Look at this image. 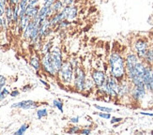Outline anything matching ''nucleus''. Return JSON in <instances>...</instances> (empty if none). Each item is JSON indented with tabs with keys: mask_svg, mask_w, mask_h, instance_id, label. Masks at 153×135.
Instances as JSON below:
<instances>
[{
	"mask_svg": "<svg viewBox=\"0 0 153 135\" xmlns=\"http://www.w3.org/2000/svg\"><path fill=\"white\" fill-rule=\"evenodd\" d=\"M108 75L120 81L126 78V64L125 56L121 53L113 51L108 56Z\"/></svg>",
	"mask_w": 153,
	"mask_h": 135,
	"instance_id": "nucleus-1",
	"label": "nucleus"
},
{
	"mask_svg": "<svg viewBox=\"0 0 153 135\" xmlns=\"http://www.w3.org/2000/svg\"><path fill=\"white\" fill-rule=\"evenodd\" d=\"M146 66H147V64H146L143 60H139L134 68L126 70V78L130 81L132 85L144 84L143 78H144Z\"/></svg>",
	"mask_w": 153,
	"mask_h": 135,
	"instance_id": "nucleus-2",
	"label": "nucleus"
},
{
	"mask_svg": "<svg viewBox=\"0 0 153 135\" xmlns=\"http://www.w3.org/2000/svg\"><path fill=\"white\" fill-rule=\"evenodd\" d=\"M56 77L65 86H72L74 80V67L71 64L69 60H65Z\"/></svg>",
	"mask_w": 153,
	"mask_h": 135,
	"instance_id": "nucleus-3",
	"label": "nucleus"
},
{
	"mask_svg": "<svg viewBox=\"0 0 153 135\" xmlns=\"http://www.w3.org/2000/svg\"><path fill=\"white\" fill-rule=\"evenodd\" d=\"M88 78V74L83 67L80 65L74 68V88L80 93H84L85 91V84Z\"/></svg>",
	"mask_w": 153,
	"mask_h": 135,
	"instance_id": "nucleus-4",
	"label": "nucleus"
},
{
	"mask_svg": "<svg viewBox=\"0 0 153 135\" xmlns=\"http://www.w3.org/2000/svg\"><path fill=\"white\" fill-rule=\"evenodd\" d=\"M150 45L151 44L147 38L139 37L136 38L132 42V51L136 53L139 58L143 60L146 56V53L148 52Z\"/></svg>",
	"mask_w": 153,
	"mask_h": 135,
	"instance_id": "nucleus-5",
	"label": "nucleus"
},
{
	"mask_svg": "<svg viewBox=\"0 0 153 135\" xmlns=\"http://www.w3.org/2000/svg\"><path fill=\"white\" fill-rule=\"evenodd\" d=\"M148 90L146 88L144 84L142 85H132L131 90L130 94L131 100L134 101L135 103H141L143 100L146 99L148 95Z\"/></svg>",
	"mask_w": 153,
	"mask_h": 135,
	"instance_id": "nucleus-6",
	"label": "nucleus"
},
{
	"mask_svg": "<svg viewBox=\"0 0 153 135\" xmlns=\"http://www.w3.org/2000/svg\"><path fill=\"white\" fill-rule=\"evenodd\" d=\"M50 58H51L52 64L54 66L55 70L58 73L63 63L65 62L64 57H63V53L58 46H53V48L50 52Z\"/></svg>",
	"mask_w": 153,
	"mask_h": 135,
	"instance_id": "nucleus-7",
	"label": "nucleus"
},
{
	"mask_svg": "<svg viewBox=\"0 0 153 135\" xmlns=\"http://www.w3.org/2000/svg\"><path fill=\"white\" fill-rule=\"evenodd\" d=\"M106 86H107V97L110 100L117 99L118 89H119V81L113 76L108 75L106 80Z\"/></svg>",
	"mask_w": 153,
	"mask_h": 135,
	"instance_id": "nucleus-8",
	"label": "nucleus"
},
{
	"mask_svg": "<svg viewBox=\"0 0 153 135\" xmlns=\"http://www.w3.org/2000/svg\"><path fill=\"white\" fill-rule=\"evenodd\" d=\"M61 15L64 20H68L70 22L74 23L76 21L79 15V8L77 5H71V6H65L64 9L60 11Z\"/></svg>",
	"mask_w": 153,
	"mask_h": 135,
	"instance_id": "nucleus-9",
	"label": "nucleus"
},
{
	"mask_svg": "<svg viewBox=\"0 0 153 135\" xmlns=\"http://www.w3.org/2000/svg\"><path fill=\"white\" fill-rule=\"evenodd\" d=\"M42 70L44 71V73H46L47 75L51 77L57 76V71L55 70V68L51 61L50 53H47L45 55L42 56Z\"/></svg>",
	"mask_w": 153,
	"mask_h": 135,
	"instance_id": "nucleus-10",
	"label": "nucleus"
},
{
	"mask_svg": "<svg viewBox=\"0 0 153 135\" xmlns=\"http://www.w3.org/2000/svg\"><path fill=\"white\" fill-rule=\"evenodd\" d=\"M132 85L127 78H124L119 81V89H118V98L117 99L122 100L124 99L130 98ZM131 99V98H130Z\"/></svg>",
	"mask_w": 153,
	"mask_h": 135,
	"instance_id": "nucleus-11",
	"label": "nucleus"
},
{
	"mask_svg": "<svg viewBox=\"0 0 153 135\" xmlns=\"http://www.w3.org/2000/svg\"><path fill=\"white\" fill-rule=\"evenodd\" d=\"M89 76L93 80V82H94L96 86H100L105 84L108 77V75L105 73V71L101 70H93Z\"/></svg>",
	"mask_w": 153,
	"mask_h": 135,
	"instance_id": "nucleus-12",
	"label": "nucleus"
},
{
	"mask_svg": "<svg viewBox=\"0 0 153 135\" xmlns=\"http://www.w3.org/2000/svg\"><path fill=\"white\" fill-rule=\"evenodd\" d=\"M39 106V103L35 100L31 99H26V100H21L15 102L11 105V108L14 109H22V110H31V109H36Z\"/></svg>",
	"mask_w": 153,
	"mask_h": 135,
	"instance_id": "nucleus-13",
	"label": "nucleus"
},
{
	"mask_svg": "<svg viewBox=\"0 0 153 135\" xmlns=\"http://www.w3.org/2000/svg\"><path fill=\"white\" fill-rule=\"evenodd\" d=\"M54 32V28L50 23V19H46L39 24V37L42 39L48 38Z\"/></svg>",
	"mask_w": 153,
	"mask_h": 135,
	"instance_id": "nucleus-14",
	"label": "nucleus"
},
{
	"mask_svg": "<svg viewBox=\"0 0 153 135\" xmlns=\"http://www.w3.org/2000/svg\"><path fill=\"white\" fill-rule=\"evenodd\" d=\"M139 60H141L137 56L136 53L134 51H131L125 55V64H126V70H131L134 68L135 65L138 63Z\"/></svg>",
	"mask_w": 153,
	"mask_h": 135,
	"instance_id": "nucleus-15",
	"label": "nucleus"
},
{
	"mask_svg": "<svg viewBox=\"0 0 153 135\" xmlns=\"http://www.w3.org/2000/svg\"><path fill=\"white\" fill-rule=\"evenodd\" d=\"M53 14H54V12H53V10H52V7H46V6H41L39 7V13L38 15L35 19H37L38 21L39 22H42L46 19H49Z\"/></svg>",
	"mask_w": 153,
	"mask_h": 135,
	"instance_id": "nucleus-16",
	"label": "nucleus"
},
{
	"mask_svg": "<svg viewBox=\"0 0 153 135\" xmlns=\"http://www.w3.org/2000/svg\"><path fill=\"white\" fill-rule=\"evenodd\" d=\"M29 64L35 71H39L42 70V57L38 55H33L29 58Z\"/></svg>",
	"mask_w": 153,
	"mask_h": 135,
	"instance_id": "nucleus-17",
	"label": "nucleus"
},
{
	"mask_svg": "<svg viewBox=\"0 0 153 135\" xmlns=\"http://www.w3.org/2000/svg\"><path fill=\"white\" fill-rule=\"evenodd\" d=\"M39 7H41V6H31V5H28L27 8H26V10H25V15L28 16L31 20H34L37 17L38 13H39Z\"/></svg>",
	"mask_w": 153,
	"mask_h": 135,
	"instance_id": "nucleus-18",
	"label": "nucleus"
},
{
	"mask_svg": "<svg viewBox=\"0 0 153 135\" xmlns=\"http://www.w3.org/2000/svg\"><path fill=\"white\" fill-rule=\"evenodd\" d=\"M34 26H35V22L33 21V20H31L29 24L27 25V27H26L23 33H22V39L24 40H25V42H29V39H30V35H31V32L33 30V28H34Z\"/></svg>",
	"mask_w": 153,
	"mask_h": 135,
	"instance_id": "nucleus-19",
	"label": "nucleus"
},
{
	"mask_svg": "<svg viewBox=\"0 0 153 135\" xmlns=\"http://www.w3.org/2000/svg\"><path fill=\"white\" fill-rule=\"evenodd\" d=\"M96 89V85L93 82V80L91 79V77H88L85 80V91L84 93H89L92 92Z\"/></svg>",
	"mask_w": 153,
	"mask_h": 135,
	"instance_id": "nucleus-20",
	"label": "nucleus"
},
{
	"mask_svg": "<svg viewBox=\"0 0 153 135\" xmlns=\"http://www.w3.org/2000/svg\"><path fill=\"white\" fill-rule=\"evenodd\" d=\"M7 19V21H8L9 24L10 25H12L13 24V22H12V18H13V7L9 5L7 6L6 8V10H5V15H4Z\"/></svg>",
	"mask_w": 153,
	"mask_h": 135,
	"instance_id": "nucleus-21",
	"label": "nucleus"
},
{
	"mask_svg": "<svg viewBox=\"0 0 153 135\" xmlns=\"http://www.w3.org/2000/svg\"><path fill=\"white\" fill-rule=\"evenodd\" d=\"M143 61L147 64V65H153V47L150 45V47L149 48L148 52L146 53V56L143 59Z\"/></svg>",
	"mask_w": 153,
	"mask_h": 135,
	"instance_id": "nucleus-22",
	"label": "nucleus"
},
{
	"mask_svg": "<svg viewBox=\"0 0 153 135\" xmlns=\"http://www.w3.org/2000/svg\"><path fill=\"white\" fill-rule=\"evenodd\" d=\"M30 21H31V19H30L28 16H26V15H24V16H22V17H20L18 24H19L20 27L22 28L23 31H24L26 27H27V25L29 24Z\"/></svg>",
	"mask_w": 153,
	"mask_h": 135,
	"instance_id": "nucleus-23",
	"label": "nucleus"
},
{
	"mask_svg": "<svg viewBox=\"0 0 153 135\" xmlns=\"http://www.w3.org/2000/svg\"><path fill=\"white\" fill-rule=\"evenodd\" d=\"M64 3L62 0H56L55 3L52 5V10H53V12L54 13H56V12H59L61 11L63 9H64Z\"/></svg>",
	"mask_w": 153,
	"mask_h": 135,
	"instance_id": "nucleus-24",
	"label": "nucleus"
},
{
	"mask_svg": "<svg viewBox=\"0 0 153 135\" xmlns=\"http://www.w3.org/2000/svg\"><path fill=\"white\" fill-rule=\"evenodd\" d=\"M52 48H53V42H44L43 44H42V50H41V52H42V55H45V53H50L51 52V50H52Z\"/></svg>",
	"mask_w": 153,
	"mask_h": 135,
	"instance_id": "nucleus-25",
	"label": "nucleus"
},
{
	"mask_svg": "<svg viewBox=\"0 0 153 135\" xmlns=\"http://www.w3.org/2000/svg\"><path fill=\"white\" fill-rule=\"evenodd\" d=\"M71 24H72V22H70V21H68V20H64V21H62L58 24V25L56 28H57L59 30H66V29L70 28L71 26Z\"/></svg>",
	"mask_w": 153,
	"mask_h": 135,
	"instance_id": "nucleus-26",
	"label": "nucleus"
},
{
	"mask_svg": "<svg viewBox=\"0 0 153 135\" xmlns=\"http://www.w3.org/2000/svg\"><path fill=\"white\" fill-rule=\"evenodd\" d=\"M36 116L38 119H42L48 116V109L47 108H39L36 112Z\"/></svg>",
	"mask_w": 153,
	"mask_h": 135,
	"instance_id": "nucleus-27",
	"label": "nucleus"
},
{
	"mask_svg": "<svg viewBox=\"0 0 153 135\" xmlns=\"http://www.w3.org/2000/svg\"><path fill=\"white\" fill-rule=\"evenodd\" d=\"M29 129V124L27 123H25L23 125H21V127L19 128V129L14 132V135H23L25 133V131Z\"/></svg>",
	"mask_w": 153,
	"mask_h": 135,
	"instance_id": "nucleus-28",
	"label": "nucleus"
},
{
	"mask_svg": "<svg viewBox=\"0 0 153 135\" xmlns=\"http://www.w3.org/2000/svg\"><path fill=\"white\" fill-rule=\"evenodd\" d=\"M53 106H54L55 108H56V109L60 113L64 112V109H63L64 104H63V102L60 99H54V100H53Z\"/></svg>",
	"mask_w": 153,
	"mask_h": 135,
	"instance_id": "nucleus-29",
	"label": "nucleus"
},
{
	"mask_svg": "<svg viewBox=\"0 0 153 135\" xmlns=\"http://www.w3.org/2000/svg\"><path fill=\"white\" fill-rule=\"evenodd\" d=\"M10 94V90L7 88V87H3V88L0 90V101H3L7 97H8L9 95Z\"/></svg>",
	"mask_w": 153,
	"mask_h": 135,
	"instance_id": "nucleus-30",
	"label": "nucleus"
},
{
	"mask_svg": "<svg viewBox=\"0 0 153 135\" xmlns=\"http://www.w3.org/2000/svg\"><path fill=\"white\" fill-rule=\"evenodd\" d=\"M94 107H95V109H97L98 111H100V112H105V113H112L113 110L112 108H110V107H106V106H102V105H98V104H95L94 105Z\"/></svg>",
	"mask_w": 153,
	"mask_h": 135,
	"instance_id": "nucleus-31",
	"label": "nucleus"
},
{
	"mask_svg": "<svg viewBox=\"0 0 153 135\" xmlns=\"http://www.w3.org/2000/svg\"><path fill=\"white\" fill-rule=\"evenodd\" d=\"M80 127L77 125H72L71 127H70L69 129L67 130V133L69 134H77L80 132Z\"/></svg>",
	"mask_w": 153,
	"mask_h": 135,
	"instance_id": "nucleus-32",
	"label": "nucleus"
},
{
	"mask_svg": "<svg viewBox=\"0 0 153 135\" xmlns=\"http://www.w3.org/2000/svg\"><path fill=\"white\" fill-rule=\"evenodd\" d=\"M10 26V25L9 24L8 21H7L6 17L3 16L2 19H1V21H0V27H1L4 31H6V30H8V29H9Z\"/></svg>",
	"mask_w": 153,
	"mask_h": 135,
	"instance_id": "nucleus-33",
	"label": "nucleus"
},
{
	"mask_svg": "<svg viewBox=\"0 0 153 135\" xmlns=\"http://www.w3.org/2000/svg\"><path fill=\"white\" fill-rule=\"evenodd\" d=\"M97 116L102 119H105V120H109L112 117L110 113H105V112H97Z\"/></svg>",
	"mask_w": 153,
	"mask_h": 135,
	"instance_id": "nucleus-34",
	"label": "nucleus"
},
{
	"mask_svg": "<svg viewBox=\"0 0 153 135\" xmlns=\"http://www.w3.org/2000/svg\"><path fill=\"white\" fill-rule=\"evenodd\" d=\"M7 6H8V3L4 1V0H0V13H1L2 15H5V10H6Z\"/></svg>",
	"mask_w": 153,
	"mask_h": 135,
	"instance_id": "nucleus-35",
	"label": "nucleus"
},
{
	"mask_svg": "<svg viewBox=\"0 0 153 135\" xmlns=\"http://www.w3.org/2000/svg\"><path fill=\"white\" fill-rule=\"evenodd\" d=\"M123 120L122 117H117V116H112L110 118V123L113 125H116V124H119Z\"/></svg>",
	"mask_w": 153,
	"mask_h": 135,
	"instance_id": "nucleus-36",
	"label": "nucleus"
},
{
	"mask_svg": "<svg viewBox=\"0 0 153 135\" xmlns=\"http://www.w3.org/2000/svg\"><path fill=\"white\" fill-rule=\"evenodd\" d=\"M91 129L88 127H85V128H82L81 130H80V132L79 133H81V134H85V135H89L91 133Z\"/></svg>",
	"mask_w": 153,
	"mask_h": 135,
	"instance_id": "nucleus-37",
	"label": "nucleus"
},
{
	"mask_svg": "<svg viewBox=\"0 0 153 135\" xmlns=\"http://www.w3.org/2000/svg\"><path fill=\"white\" fill-rule=\"evenodd\" d=\"M42 5L46 6V7H52V5L55 3L56 0H41Z\"/></svg>",
	"mask_w": 153,
	"mask_h": 135,
	"instance_id": "nucleus-38",
	"label": "nucleus"
},
{
	"mask_svg": "<svg viewBox=\"0 0 153 135\" xmlns=\"http://www.w3.org/2000/svg\"><path fill=\"white\" fill-rule=\"evenodd\" d=\"M70 122L72 125H78L79 122H80V116H72V117H71L70 118Z\"/></svg>",
	"mask_w": 153,
	"mask_h": 135,
	"instance_id": "nucleus-39",
	"label": "nucleus"
},
{
	"mask_svg": "<svg viewBox=\"0 0 153 135\" xmlns=\"http://www.w3.org/2000/svg\"><path fill=\"white\" fill-rule=\"evenodd\" d=\"M63 3L65 6H71V5H74L76 0H62Z\"/></svg>",
	"mask_w": 153,
	"mask_h": 135,
	"instance_id": "nucleus-40",
	"label": "nucleus"
},
{
	"mask_svg": "<svg viewBox=\"0 0 153 135\" xmlns=\"http://www.w3.org/2000/svg\"><path fill=\"white\" fill-rule=\"evenodd\" d=\"M41 4V0H29L28 1V5L31 6H39Z\"/></svg>",
	"mask_w": 153,
	"mask_h": 135,
	"instance_id": "nucleus-41",
	"label": "nucleus"
},
{
	"mask_svg": "<svg viewBox=\"0 0 153 135\" xmlns=\"http://www.w3.org/2000/svg\"><path fill=\"white\" fill-rule=\"evenodd\" d=\"M0 85L2 86H5L7 85V78L3 75H0Z\"/></svg>",
	"mask_w": 153,
	"mask_h": 135,
	"instance_id": "nucleus-42",
	"label": "nucleus"
},
{
	"mask_svg": "<svg viewBox=\"0 0 153 135\" xmlns=\"http://www.w3.org/2000/svg\"><path fill=\"white\" fill-rule=\"evenodd\" d=\"M10 97H12V98H16V97H18V96L20 95V91L17 90V89L12 90V91L10 92Z\"/></svg>",
	"mask_w": 153,
	"mask_h": 135,
	"instance_id": "nucleus-43",
	"label": "nucleus"
},
{
	"mask_svg": "<svg viewBox=\"0 0 153 135\" xmlns=\"http://www.w3.org/2000/svg\"><path fill=\"white\" fill-rule=\"evenodd\" d=\"M19 3H20V0H8V4L12 6V7L18 5Z\"/></svg>",
	"mask_w": 153,
	"mask_h": 135,
	"instance_id": "nucleus-44",
	"label": "nucleus"
},
{
	"mask_svg": "<svg viewBox=\"0 0 153 135\" xmlns=\"http://www.w3.org/2000/svg\"><path fill=\"white\" fill-rule=\"evenodd\" d=\"M142 116H153V113H144V112H142V113H140Z\"/></svg>",
	"mask_w": 153,
	"mask_h": 135,
	"instance_id": "nucleus-45",
	"label": "nucleus"
},
{
	"mask_svg": "<svg viewBox=\"0 0 153 135\" xmlns=\"http://www.w3.org/2000/svg\"><path fill=\"white\" fill-rule=\"evenodd\" d=\"M23 89H24L23 91H28V89H30V86H25Z\"/></svg>",
	"mask_w": 153,
	"mask_h": 135,
	"instance_id": "nucleus-46",
	"label": "nucleus"
},
{
	"mask_svg": "<svg viewBox=\"0 0 153 135\" xmlns=\"http://www.w3.org/2000/svg\"><path fill=\"white\" fill-rule=\"evenodd\" d=\"M3 87H4V86H2V85H0V90H1V89H2V88H3Z\"/></svg>",
	"mask_w": 153,
	"mask_h": 135,
	"instance_id": "nucleus-47",
	"label": "nucleus"
},
{
	"mask_svg": "<svg viewBox=\"0 0 153 135\" xmlns=\"http://www.w3.org/2000/svg\"><path fill=\"white\" fill-rule=\"evenodd\" d=\"M149 94H151V96H152V97H153V90H152V91H151V92H150V93H149Z\"/></svg>",
	"mask_w": 153,
	"mask_h": 135,
	"instance_id": "nucleus-48",
	"label": "nucleus"
},
{
	"mask_svg": "<svg viewBox=\"0 0 153 135\" xmlns=\"http://www.w3.org/2000/svg\"><path fill=\"white\" fill-rule=\"evenodd\" d=\"M4 1H6L7 3H8V0H4Z\"/></svg>",
	"mask_w": 153,
	"mask_h": 135,
	"instance_id": "nucleus-49",
	"label": "nucleus"
},
{
	"mask_svg": "<svg viewBox=\"0 0 153 135\" xmlns=\"http://www.w3.org/2000/svg\"><path fill=\"white\" fill-rule=\"evenodd\" d=\"M151 46H152V47H153V43H152V44H151Z\"/></svg>",
	"mask_w": 153,
	"mask_h": 135,
	"instance_id": "nucleus-50",
	"label": "nucleus"
},
{
	"mask_svg": "<svg viewBox=\"0 0 153 135\" xmlns=\"http://www.w3.org/2000/svg\"><path fill=\"white\" fill-rule=\"evenodd\" d=\"M152 68H153V65H152Z\"/></svg>",
	"mask_w": 153,
	"mask_h": 135,
	"instance_id": "nucleus-51",
	"label": "nucleus"
}]
</instances>
